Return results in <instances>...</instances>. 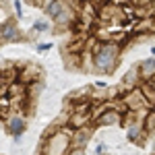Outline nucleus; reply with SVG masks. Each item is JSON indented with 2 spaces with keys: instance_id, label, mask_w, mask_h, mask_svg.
Listing matches in <instances>:
<instances>
[{
  "instance_id": "nucleus-1",
  "label": "nucleus",
  "mask_w": 155,
  "mask_h": 155,
  "mask_svg": "<svg viewBox=\"0 0 155 155\" xmlns=\"http://www.w3.org/2000/svg\"><path fill=\"white\" fill-rule=\"evenodd\" d=\"M120 52L122 46L114 41H97L95 48L91 50L93 54V72L97 74H114L116 66L120 62Z\"/></svg>"
},
{
  "instance_id": "nucleus-2",
  "label": "nucleus",
  "mask_w": 155,
  "mask_h": 155,
  "mask_svg": "<svg viewBox=\"0 0 155 155\" xmlns=\"http://www.w3.org/2000/svg\"><path fill=\"white\" fill-rule=\"evenodd\" d=\"M17 41H25V37L23 31L19 29V23L11 17L0 25V44H17Z\"/></svg>"
},
{
  "instance_id": "nucleus-3",
  "label": "nucleus",
  "mask_w": 155,
  "mask_h": 155,
  "mask_svg": "<svg viewBox=\"0 0 155 155\" xmlns=\"http://www.w3.org/2000/svg\"><path fill=\"white\" fill-rule=\"evenodd\" d=\"M122 99H124V104L128 106L130 112H143V110H149V104H147V99H145L143 91H141V87H134V89H126L124 93H122Z\"/></svg>"
},
{
  "instance_id": "nucleus-4",
  "label": "nucleus",
  "mask_w": 155,
  "mask_h": 155,
  "mask_svg": "<svg viewBox=\"0 0 155 155\" xmlns=\"http://www.w3.org/2000/svg\"><path fill=\"white\" fill-rule=\"evenodd\" d=\"M147 139H149V132L145 130L141 120H132L130 124L126 126V141L128 143L137 145V147H145Z\"/></svg>"
},
{
  "instance_id": "nucleus-5",
  "label": "nucleus",
  "mask_w": 155,
  "mask_h": 155,
  "mask_svg": "<svg viewBox=\"0 0 155 155\" xmlns=\"http://www.w3.org/2000/svg\"><path fill=\"white\" fill-rule=\"evenodd\" d=\"M4 130L11 137H23L25 130H27V116L21 112H12L8 120L4 122Z\"/></svg>"
},
{
  "instance_id": "nucleus-6",
  "label": "nucleus",
  "mask_w": 155,
  "mask_h": 155,
  "mask_svg": "<svg viewBox=\"0 0 155 155\" xmlns=\"http://www.w3.org/2000/svg\"><path fill=\"white\" fill-rule=\"evenodd\" d=\"M19 81L25 83V85L44 81V68H41L39 64H25V66H19Z\"/></svg>"
},
{
  "instance_id": "nucleus-7",
  "label": "nucleus",
  "mask_w": 155,
  "mask_h": 155,
  "mask_svg": "<svg viewBox=\"0 0 155 155\" xmlns=\"http://www.w3.org/2000/svg\"><path fill=\"white\" fill-rule=\"evenodd\" d=\"M122 114H120L118 110H114V107H110V110H104L101 112V116L95 120V128H107V126H116V124H122Z\"/></svg>"
},
{
  "instance_id": "nucleus-8",
  "label": "nucleus",
  "mask_w": 155,
  "mask_h": 155,
  "mask_svg": "<svg viewBox=\"0 0 155 155\" xmlns=\"http://www.w3.org/2000/svg\"><path fill=\"white\" fill-rule=\"evenodd\" d=\"M93 128L95 126H87V128H81V130L72 132L71 149H87V145H89L91 137H93Z\"/></svg>"
},
{
  "instance_id": "nucleus-9",
  "label": "nucleus",
  "mask_w": 155,
  "mask_h": 155,
  "mask_svg": "<svg viewBox=\"0 0 155 155\" xmlns=\"http://www.w3.org/2000/svg\"><path fill=\"white\" fill-rule=\"evenodd\" d=\"M72 130H81V128H87V126H95L93 124V116L91 114H81V112H71L68 116V124Z\"/></svg>"
},
{
  "instance_id": "nucleus-10",
  "label": "nucleus",
  "mask_w": 155,
  "mask_h": 155,
  "mask_svg": "<svg viewBox=\"0 0 155 155\" xmlns=\"http://www.w3.org/2000/svg\"><path fill=\"white\" fill-rule=\"evenodd\" d=\"M143 83L141 81V72H139V64L134 66L132 64L128 71L122 74V81H120V85H122V89L126 91V89H134V87H139V85Z\"/></svg>"
},
{
  "instance_id": "nucleus-11",
  "label": "nucleus",
  "mask_w": 155,
  "mask_h": 155,
  "mask_svg": "<svg viewBox=\"0 0 155 155\" xmlns=\"http://www.w3.org/2000/svg\"><path fill=\"white\" fill-rule=\"evenodd\" d=\"M139 72H141V81H143V83L153 81L155 79V58L153 56H149V58H145V60L139 62Z\"/></svg>"
},
{
  "instance_id": "nucleus-12",
  "label": "nucleus",
  "mask_w": 155,
  "mask_h": 155,
  "mask_svg": "<svg viewBox=\"0 0 155 155\" xmlns=\"http://www.w3.org/2000/svg\"><path fill=\"white\" fill-rule=\"evenodd\" d=\"M64 8H66V0H52V2H48L41 11H44V15H46V17L54 19V17H58Z\"/></svg>"
},
{
  "instance_id": "nucleus-13",
  "label": "nucleus",
  "mask_w": 155,
  "mask_h": 155,
  "mask_svg": "<svg viewBox=\"0 0 155 155\" xmlns=\"http://www.w3.org/2000/svg\"><path fill=\"white\" fill-rule=\"evenodd\" d=\"M139 87H141L145 99H147V104H149V110H153L155 107V87L151 83H141Z\"/></svg>"
},
{
  "instance_id": "nucleus-14",
  "label": "nucleus",
  "mask_w": 155,
  "mask_h": 155,
  "mask_svg": "<svg viewBox=\"0 0 155 155\" xmlns=\"http://www.w3.org/2000/svg\"><path fill=\"white\" fill-rule=\"evenodd\" d=\"M143 126L149 134H155V107L147 112V116H145V120H143Z\"/></svg>"
},
{
  "instance_id": "nucleus-15",
  "label": "nucleus",
  "mask_w": 155,
  "mask_h": 155,
  "mask_svg": "<svg viewBox=\"0 0 155 155\" xmlns=\"http://www.w3.org/2000/svg\"><path fill=\"white\" fill-rule=\"evenodd\" d=\"M48 29H50V23H48V21H44V19L35 21L33 27H31V31H33V33H46Z\"/></svg>"
},
{
  "instance_id": "nucleus-16",
  "label": "nucleus",
  "mask_w": 155,
  "mask_h": 155,
  "mask_svg": "<svg viewBox=\"0 0 155 155\" xmlns=\"http://www.w3.org/2000/svg\"><path fill=\"white\" fill-rule=\"evenodd\" d=\"M12 6H15V15L21 19V17H23V2H21V0H15Z\"/></svg>"
},
{
  "instance_id": "nucleus-17",
  "label": "nucleus",
  "mask_w": 155,
  "mask_h": 155,
  "mask_svg": "<svg viewBox=\"0 0 155 155\" xmlns=\"http://www.w3.org/2000/svg\"><path fill=\"white\" fill-rule=\"evenodd\" d=\"M95 155H107V145H106V143H97Z\"/></svg>"
},
{
  "instance_id": "nucleus-18",
  "label": "nucleus",
  "mask_w": 155,
  "mask_h": 155,
  "mask_svg": "<svg viewBox=\"0 0 155 155\" xmlns=\"http://www.w3.org/2000/svg\"><path fill=\"white\" fill-rule=\"evenodd\" d=\"M50 48H52V44H39V46H37V52L44 54V52H48Z\"/></svg>"
},
{
  "instance_id": "nucleus-19",
  "label": "nucleus",
  "mask_w": 155,
  "mask_h": 155,
  "mask_svg": "<svg viewBox=\"0 0 155 155\" xmlns=\"http://www.w3.org/2000/svg\"><path fill=\"white\" fill-rule=\"evenodd\" d=\"M66 155H87V151L85 149H71Z\"/></svg>"
},
{
  "instance_id": "nucleus-20",
  "label": "nucleus",
  "mask_w": 155,
  "mask_h": 155,
  "mask_svg": "<svg viewBox=\"0 0 155 155\" xmlns=\"http://www.w3.org/2000/svg\"><path fill=\"white\" fill-rule=\"evenodd\" d=\"M151 56L155 58V46H151Z\"/></svg>"
},
{
  "instance_id": "nucleus-21",
  "label": "nucleus",
  "mask_w": 155,
  "mask_h": 155,
  "mask_svg": "<svg viewBox=\"0 0 155 155\" xmlns=\"http://www.w3.org/2000/svg\"><path fill=\"white\" fill-rule=\"evenodd\" d=\"M151 155H155V143L151 145Z\"/></svg>"
},
{
  "instance_id": "nucleus-22",
  "label": "nucleus",
  "mask_w": 155,
  "mask_h": 155,
  "mask_svg": "<svg viewBox=\"0 0 155 155\" xmlns=\"http://www.w3.org/2000/svg\"><path fill=\"white\" fill-rule=\"evenodd\" d=\"M145 2H147V4H149V2H155V0H145Z\"/></svg>"
}]
</instances>
